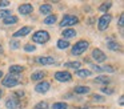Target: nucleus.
I'll use <instances>...</instances> for the list:
<instances>
[{
  "label": "nucleus",
  "instance_id": "23",
  "mask_svg": "<svg viewBox=\"0 0 124 109\" xmlns=\"http://www.w3.org/2000/svg\"><path fill=\"white\" fill-rule=\"evenodd\" d=\"M64 68H72V69H80V61H70L64 64Z\"/></svg>",
  "mask_w": 124,
  "mask_h": 109
},
{
  "label": "nucleus",
  "instance_id": "36",
  "mask_svg": "<svg viewBox=\"0 0 124 109\" xmlns=\"http://www.w3.org/2000/svg\"><path fill=\"white\" fill-rule=\"evenodd\" d=\"M8 5H9V1H7V0H3V1H0V8L8 7Z\"/></svg>",
  "mask_w": 124,
  "mask_h": 109
},
{
  "label": "nucleus",
  "instance_id": "35",
  "mask_svg": "<svg viewBox=\"0 0 124 109\" xmlns=\"http://www.w3.org/2000/svg\"><path fill=\"white\" fill-rule=\"evenodd\" d=\"M91 69H92L93 72H103V71H101V66H99V65H92Z\"/></svg>",
  "mask_w": 124,
  "mask_h": 109
},
{
  "label": "nucleus",
  "instance_id": "10",
  "mask_svg": "<svg viewBox=\"0 0 124 109\" xmlns=\"http://www.w3.org/2000/svg\"><path fill=\"white\" fill-rule=\"evenodd\" d=\"M36 63L41 64V65H52V64H55V58L51 56H40L36 58Z\"/></svg>",
  "mask_w": 124,
  "mask_h": 109
},
{
  "label": "nucleus",
  "instance_id": "37",
  "mask_svg": "<svg viewBox=\"0 0 124 109\" xmlns=\"http://www.w3.org/2000/svg\"><path fill=\"white\" fill-rule=\"evenodd\" d=\"M15 94H16V97H24V92L23 90H17V92H15Z\"/></svg>",
  "mask_w": 124,
  "mask_h": 109
},
{
  "label": "nucleus",
  "instance_id": "8",
  "mask_svg": "<svg viewBox=\"0 0 124 109\" xmlns=\"http://www.w3.org/2000/svg\"><path fill=\"white\" fill-rule=\"evenodd\" d=\"M49 88H51V84H49V81H40V82H38L36 84V87H35V90L38 93H47L49 90Z\"/></svg>",
  "mask_w": 124,
  "mask_h": 109
},
{
  "label": "nucleus",
  "instance_id": "24",
  "mask_svg": "<svg viewBox=\"0 0 124 109\" xmlns=\"http://www.w3.org/2000/svg\"><path fill=\"white\" fill-rule=\"evenodd\" d=\"M111 7H112V1L103 3V4L99 7V11H100V12H104V13H107V12H108V9H109Z\"/></svg>",
  "mask_w": 124,
  "mask_h": 109
},
{
  "label": "nucleus",
  "instance_id": "11",
  "mask_svg": "<svg viewBox=\"0 0 124 109\" xmlns=\"http://www.w3.org/2000/svg\"><path fill=\"white\" fill-rule=\"evenodd\" d=\"M19 13L20 15H30V13H32L33 11V7L32 4H30V3H24V4L19 5Z\"/></svg>",
  "mask_w": 124,
  "mask_h": 109
},
{
  "label": "nucleus",
  "instance_id": "38",
  "mask_svg": "<svg viewBox=\"0 0 124 109\" xmlns=\"http://www.w3.org/2000/svg\"><path fill=\"white\" fill-rule=\"evenodd\" d=\"M119 104H120V105H124V96H120V97H119Z\"/></svg>",
  "mask_w": 124,
  "mask_h": 109
},
{
  "label": "nucleus",
  "instance_id": "30",
  "mask_svg": "<svg viewBox=\"0 0 124 109\" xmlns=\"http://www.w3.org/2000/svg\"><path fill=\"white\" fill-rule=\"evenodd\" d=\"M24 51L25 52H35L36 47L33 44H27V45H24Z\"/></svg>",
  "mask_w": 124,
  "mask_h": 109
},
{
  "label": "nucleus",
  "instance_id": "14",
  "mask_svg": "<svg viewBox=\"0 0 124 109\" xmlns=\"http://www.w3.org/2000/svg\"><path fill=\"white\" fill-rule=\"evenodd\" d=\"M44 77H46V72H43V71H36L31 74V80L32 81H43Z\"/></svg>",
  "mask_w": 124,
  "mask_h": 109
},
{
  "label": "nucleus",
  "instance_id": "15",
  "mask_svg": "<svg viewBox=\"0 0 124 109\" xmlns=\"http://www.w3.org/2000/svg\"><path fill=\"white\" fill-rule=\"evenodd\" d=\"M89 92H91V88L85 87V85H78V87H75V93H78V94H88Z\"/></svg>",
  "mask_w": 124,
  "mask_h": 109
},
{
  "label": "nucleus",
  "instance_id": "33",
  "mask_svg": "<svg viewBox=\"0 0 124 109\" xmlns=\"http://www.w3.org/2000/svg\"><path fill=\"white\" fill-rule=\"evenodd\" d=\"M92 100L100 101V102H101V101H104V97H103V96H99V94H93V96H92Z\"/></svg>",
  "mask_w": 124,
  "mask_h": 109
},
{
  "label": "nucleus",
  "instance_id": "12",
  "mask_svg": "<svg viewBox=\"0 0 124 109\" xmlns=\"http://www.w3.org/2000/svg\"><path fill=\"white\" fill-rule=\"evenodd\" d=\"M107 48H108L109 51H113V52H119V51L121 49L120 44H117V41H115V40H112V39H108V41H107Z\"/></svg>",
  "mask_w": 124,
  "mask_h": 109
},
{
  "label": "nucleus",
  "instance_id": "21",
  "mask_svg": "<svg viewBox=\"0 0 124 109\" xmlns=\"http://www.w3.org/2000/svg\"><path fill=\"white\" fill-rule=\"evenodd\" d=\"M109 81L111 80L108 76H97L96 79L93 80V82H96V84H104V85H108Z\"/></svg>",
  "mask_w": 124,
  "mask_h": 109
},
{
  "label": "nucleus",
  "instance_id": "1",
  "mask_svg": "<svg viewBox=\"0 0 124 109\" xmlns=\"http://www.w3.org/2000/svg\"><path fill=\"white\" fill-rule=\"evenodd\" d=\"M20 80H22V74L9 73L3 79L1 84H3V87H6V88H14V87H16V85L20 84Z\"/></svg>",
  "mask_w": 124,
  "mask_h": 109
},
{
  "label": "nucleus",
  "instance_id": "13",
  "mask_svg": "<svg viewBox=\"0 0 124 109\" xmlns=\"http://www.w3.org/2000/svg\"><path fill=\"white\" fill-rule=\"evenodd\" d=\"M32 31V28H31V27H23V28H20L19 31H16L14 33V37H23V36H27L28 33H30V32Z\"/></svg>",
  "mask_w": 124,
  "mask_h": 109
},
{
  "label": "nucleus",
  "instance_id": "22",
  "mask_svg": "<svg viewBox=\"0 0 124 109\" xmlns=\"http://www.w3.org/2000/svg\"><path fill=\"white\" fill-rule=\"evenodd\" d=\"M17 21H19V19H17V16H15V15H11L9 17L4 19V20H3V23L6 24V25H14V24H16Z\"/></svg>",
  "mask_w": 124,
  "mask_h": 109
},
{
  "label": "nucleus",
  "instance_id": "31",
  "mask_svg": "<svg viewBox=\"0 0 124 109\" xmlns=\"http://www.w3.org/2000/svg\"><path fill=\"white\" fill-rule=\"evenodd\" d=\"M47 108H48V104L44 102V101H43V102H39L38 105L35 106V109H47Z\"/></svg>",
  "mask_w": 124,
  "mask_h": 109
},
{
  "label": "nucleus",
  "instance_id": "27",
  "mask_svg": "<svg viewBox=\"0 0 124 109\" xmlns=\"http://www.w3.org/2000/svg\"><path fill=\"white\" fill-rule=\"evenodd\" d=\"M12 15V11L11 9H0V19H7Z\"/></svg>",
  "mask_w": 124,
  "mask_h": 109
},
{
  "label": "nucleus",
  "instance_id": "42",
  "mask_svg": "<svg viewBox=\"0 0 124 109\" xmlns=\"http://www.w3.org/2000/svg\"><path fill=\"white\" fill-rule=\"evenodd\" d=\"M1 96H3V90L0 89V97H1Z\"/></svg>",
  "mask_w": 124,
  "mask_h": 109
},
{
  "label": "nucleus",
  "instance_id": "16",
  "mask_svg": "<svg viewBox=\"0 0 124 109\" xmlns=\"http://www.w3.org/2000/svg\"><path fill=\"white\" fill-rule=\"evenodd\" d=\"M62 36L64 39H72V37L76 36V31L72 28H68V29H63L62 31Z\"/></svg>",
  "mask_w": 124,
  "mask_h": 109
},
{
  "label": "nucleus",
  "instance_id": "34",
  "mask_svg": "<svg viewBox=\"0 0 124 109\" xmlns=\"http://www.w3.org/2000/svg\"><path fill=\"white\" fill-rule=\"evenodd\" d=\"M119 27H120L121 29H123V27H124V15L123 13H121L120 17H119Z\"/></svg>",
  "mask_w": 124,
  "mask_h": 109
},
{
  "label": "nucleus",
  "instance_id": "3",
  "mask_svg": "<svg viewBox=\"0 0 124 109\" xmlns=\"http://www.w3.org/2000/svg\"><path fill=\"white\" fill-rule=\"evenodd\" d=\"M49 40V33L47 31H36L32 35V41L36 44H46Z\"/></svg>",
  "mask_w": 124,
  "mask_h": 109
},
{
  "label": "nucleus",
  "instance_id": "19",
  "mask_svg": "<svg viewBox=\"0 0 124 109\" xmlns=\"http://www.w3.org/2000/svg\"><path fill=\"white\" fill-rule=\"evenodd\" d=\"M76 76L81 77V79H84V77H89L92 74V72L89 71V69H78V71L75 72Z\"/></svg>",
  "mask_w": 124,
  "mask_h": 109
},
{
  "label": "nucleus",
  "instance_id": "7",
  "mask_svg": "<svg viewBox=\"0 0 124 109\" xmlns=\"http://www.w3.org/2000/svg\"><path fill=\"white\" fill-rule=\"evenodd\" d=\"M92 57L95 58L96 63H104V61L107 60V55H105L100 48H95V49L92 51Z\"/></svg>",
  "mask_w": 124,
  "mask_h": 109
},
{
  "label": "nucleus",
  "instance_id": "32",
  "mask_svg": "<svg viewBox=\"0 0 124 109\" xmlns=\"http://www.w3.org/2000/svg\"><path fill=\"white\" fill-rule=\"evenodd\" d=\"M101 92L103 93H104V94H112V93L113 92H115V90H113V89H111V88H101Z\"/></svg>",
  "mask_w": 124,
  "mask_h": 109
},
{
  "label": "nucleus",
  "instance_id": "2",
  "mask_svg": "<svg viewBox=\"0 0 124 109\" xmlns=\"http://www.w3.org/2000/svg\"><path fill=\"white\" fill-rule=\"evenodd\" d=\"M88 47H89V43L87 41V40H79V41L75 43V45L72 47L71 53H72L73 56H80L88 49Z\"/></svg>",
  "mask_w": 124,
  "mask_h": 109
},
{
  "label": "nucleus",
  "instance_id": "4",
  "mask_svg": "<svg viewBox=\"0 0 124 109\" xmlns=\"http://www.w3.org/2000/svg\"><path fill=\"white\" fill-rule=\"evenodd\" d=\"M111 20H112V16L109 13H104L101 17H99V23H97V29L99 31H105L109 25Z\"/></svg>",
  "mask_w": 124,
  "mask_h": 109
},
{
  "label": "nucleus",
  "instance_id": "29",
  "mask_svg": "<svg viewBox=\"0 0 124 109\" xmlns=\"http://www.w3.org/2000/svg\"><path fill=\"white\" fill-rule=\"evenodd\" d=\"M101 71L103 72H109V73H115L116 69H115V66H112V65H103Z\"/></svg>",
  "mask_w": 124,
  "mask_h": 109
},
{
  "label": "nucleus",
  "instance_id": "18",
  "mask_svg": "<svg viewBox=\"0 0 124 109\" xmlns=\"http://www.w3.org/2000/svg\"><path fill=\"white\" fill-rule=\"evenodd\" d=\"M23 72H24V66H22V65H11L9 66V73L22 74Z\"/></svg>",
  "mask_w": 124,
  "mask_h": 109
},
{
  "label": "nucleus",
  "instance_id": "40",
  "mask_svg": "<svg viewBox=\"0 0 124 109\" xmlns=\"http://www.w3.org/2000/svg\"><path fill=\"white\" fill-rule=\"evenodd\" d=\"M3 52V47H1V44H0V53Z\"/></svg>",
  "mask_w": 124,
  "mask_h": 109
},
{
  "label": "nucleus",
  "instance_id": "25",
  "mask_svg": "<svg viewBox=\"0 0 124 109\" xmlns=\"http://www.w3.org/2000/svg\"><path fill=\"white\" fill-rule=\"evenodd\" d=\"M68 47H70V41L68 40H63V39L57 40V48L59 49H65Z\"/></svg>",
  "mask_w": 124,
  "mask_h": 109
},
{
  "label": "nucleus",
  "instance_id": "9",
  "mask_svg": "<svg viewBox=\"0 0 124 109\" xmlns=\"http://www.w3.org/2000/svg\"><path fill=\"white\" fill-rule=\"evenodd\" d=\"M19 104H20L19 98L15 97V96L8 97V98L6 100V106H7L8 109H16V108H19Z\"/></svg>",
  "mask_w": 124,
  "mask_h": 109
},
{
  "label": "nucleus",
  "instance_id": "6",
  "mask_svg": "<svg viewBox=\"0 0 124 109\" xmlns=\"http://www.w3.org/2000/svg\"><path fill=\"white\" fill-rule=\"evenodd\" d=\"M55 79L60 82H68L72 80V74L70 72H65V71H59L55 73Z\"/></svg>",
  "mask_w": 124,
  "mask_h": 109
},
{
  "label": "nucleus",
  "instance_id": "39",
  "mask_svg": "<svg viewBox=\"0 0 124 109\" xmlns=\"http://www.w3.org/2000/svg\"><path fill=\"white\" fill-rule=\"evenodd\" d=\"M76 109H88L87 106H81V108H76Z\"/></svg>",
  "mask_w": 124,
  "mask_h": 109
},
{
  "label": "nucleus",
  "instance_id": "20",
  "mask_svg": "<svg viewBox=\"0 0 124 109\" xmlns=\"http://www.w3.org/2000/svg\"><path fill=\"white\" fill-rule=\"evenodd\" d=\"M56 20H57V16L54 13V15H48V16H47V17L43 20V23L47 24V25H54V24L56 23Z\"/></svg>",
  "mask_w": 124,
  "mask_h": 109
},
{
  "label": "nucleus",
  "instance_id": "5",
  "mask_svg": "<svg viewBox=\"0 0 124 109\" xmlns=\"http://www.w3.org/2000/svg\"><path fill=\"white\" fill-rule=\"evenodd\" d=\"M79 23V19L76 17V16L73 15H65L64 17H63V20L60 21V27H72L75 25V24Z\"/></svg>",
  "mask_w": 124,
  "mask_h": 109
},
{
  "label": "nucleus",
  "instance_id": "28",
  "mask_svg": "<svg viewBox=\"0 0 124 109\" xmlns=\"http://www.w3.org/2000/svg\"><path fill=\"white\" fill-rule=\"evenodd\" d=\"M68 105L65 102H55L52 105V109H67Z\"/></svg>",
  "mask_w": 124,
  "mask_h": 109
},
{
  "label": "nucleus",
  "instance_id": "17",
  "mask_svg": "<svg viewBox=\"0 0 124 109\" xmlns=\"http://www.w3.org/2000/svg\"><path fill=\"white\" fill-rule=\"evenodd\" d=\"M52 12V5L48 4V3H46V4L40 5V13L41 15H51Z\"/></svg>",
  "mask_w": 124,
  "mask_h": 109
},
{
  "label": "nucleus",
  "instance_id": "26",
  "mask_svg": "<svg viewBox=\"0 0 124 109\" xmlns=\"http://www.w3.org/2000/svg\"><path fill=\"white\" fill-rule=\"evenodd\" d=\"M9 48H11V51H16V49H19L20 48V41L19 40H11L9 41Z\"/></svg>",
  "mask_w": 124,
  "mask_h": 109
},
{
  "label": "nucleus",
  "instance_id": "41",
  "mask_svg": "<svg viewBox=\"0 0 124 109\" xmlns=\"http://www.w3.org/2000/svg\"><path fill=\"white\" fill-rule=\"evenodd\" d=\"M1 77H3V72L0 71V79H1Z\"/></svg>",
  "mask_w": 124,
  "mask_h": 109
}]
</instances>
